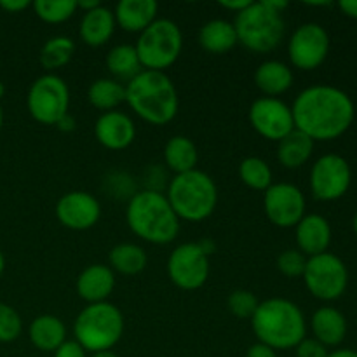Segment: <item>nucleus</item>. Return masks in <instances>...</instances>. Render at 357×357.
I'll use <instances>...</instances> for the list:
<instances>
[{
  "mask_svg": "<svg viewBox=\"0 0 357 357\" xmlns=\"http://www.w3.org/2000/svg\"><path fill=\"white\" fill-rule=\"evenodd\" d=\"M295 129L312 142H331L351 129L356 119V105L340 87L316 84L303 89L291 105Z\"/></svg>",
  "mask_w": 357,
  "mask_h": 357,
  "instance_id": "1",
  "label": "nucleus"
},
{
  "mask_svg": "<svg viewBox=\"0 0 357 357\" xmlns=\"http://www.w3.org/2000/svg\"><path fill=\"white\" fill-rule=\"evenodd\" d=\"M126 103L152 126H166L180 108L178 89L166 72L142 70L126 84Z\"/></svg>",
  "mask_w": 357,
  "mask_h": 357,
  "instance_id": "2",
  "label": "nucleus"
},
{
  "mask_svg": "<svg viewBox=\"0 0 357 357\" xmlns=\"http://www.w3.org/2000/svg\"><path fill=\"white\" fill-rule=\"evenodd\" d=\"M251 328L260 344L278 351L295 349L307 338V321L302 309L288 298H268L260 302L251 317Z\"/></svg>",
  "mask_w": 357,
  "mask_h": 357,
  "instance_id": "3",
  "label": "nucleus"
},
{
  "mask_svg": "<svg viewBox=\"0 0 357 357\" xmlns=\"http://www.w3.org/2000/svg\"><path fill=\"white\" fill-rule=\"evenodd\" d=\"M126 222L136 237L157 246L173 243L180 232V218L167 197L152 188L131 195L126 209Z\"/></svg>",
  "mask_w": 357,
  "mask_h": 357,
  "instance_id": "4",
  "label": "nucleus"
},
{
  "mask_svg": "<svg viewBox=\"0 0 357 357\" xmlns=\"http://www.w3.org/2000/svg\"><path fill=\"white\" fill-rule=\"evenodd\" d=\"M166 197L178 218L197 223L208 220L215 213L218 206V187L209 174L194 169L174 174Z\"/></svg>",
  "mask_w": 357,
  "mask_h": 357,
  "instance_id": "5",
  "label": "nucleus"
},
{
  "mask_svg": "<svg viewBox=\"0 0 357 357\" xmlns=\"http://www.w3.org/2000/svg\"><path fill=\"white\" fill-rule=\"evenodd\" d=\"M124 314L110 302L89 303L73 323V337L86 352L112 351L124 335Z\"/></svg>",
  "mask_w": 357,
  "mask_h": 357,
  "instance_id": "6",
  "label": "nucleus"
},
{
  "mask_svg": "<svg viewBox=\"0 0 357 357\" xmlns=\"http://www.w3.org/2000/svg\"><path fill=\"white\" fill-rule=\"evenodd\" d=\"M234 28L237 44L258 54H267L279 47L286 31L282 14L271 9L265 0L251 2L246 9L236 14Z\"/></svg>",
  "mask_w": 357,
  "mask_h": 357,
  "instance_id": "7",
  "label": "nucleus"
},
{
  "mask_svg": "<svg viewBox=\"0 0 357 357\" xmlns=\"http://www.w3.org/2000/svg\"><path fill=\"white\" fill-rule=\"evenodd\" d=\"M135 49L143 70L164 72L180 58L183 49V33L173 20L157 17L139 33Z\"/></svg>",
  "mask_w": 357,
  "mask_h": 357,
  "instance_id": "8",
  "label": "nucleus"
},
{
  "mask_svg": "<svg viewBox=\"0 0 357 357\" xmlns=\"http://www.w3.org/2000/svg\"><path fill=\"white\" fill-rule=\"evenodd\" d=\"M26 108L33 121L44 126H56L70 114L68 84L54 73H44L28 89Z\"/></svg>",
  "mask_w": 357,
  "mask_h": 357,
  "instance_id": "9",
  "label": "nucleus"
},
{
  "mask_svg": "<svg viewBox=\"0 0 357 357\" xmlns=\"http://www.w3.org/2000/svg\"><path fill=\"white\" fill-rule=\"evenodd\" d=\"M302 278L310 295L321 302H335L342 298L349 286L347 265L330 251L307 258Z\"/></svg>",
  "mask_w": 357,
  "mask_h": 357,
  "instance_id": "10",
  "label": "nucleus"
},
{
  "mask_svg": "<svg viewBox=\"0 0 357 357\" xmlns=\"http://www.w3.org/2000/svg\"><path fill=\"white\" fill-rule=\"evenodd\" d=\"M309 185L317 201H338L347 194L352 185L351 164L338 153H324L310 167Z\"/></svg>",
  "mask_w": 357,
  "mask_h": 357,
  "instance_id": "11",
  "label": "nucleus"
},
{
  "mask_svg": "<svg viewBox=\"0 0 357 357\" xmlns=\"http://www.w3.org/2000/svg\"><path fill=\"white\" fill-rule=\"evenodd\" d=\"M331 49V38L319 23H303L291 33L288 42L289 61L295 68L310 72L326 61Z\"/></svg>",
  "mask_w": 357,
  "mask_h": 357,
  "instance_id": "12",
  "label": "nucleus"
},
{
  "mask_svg": "<svg viewBox=\"0 0 357 357\" xmlns=\"http://www.w3.org/2000/svg\"><path fill=\"white\" fill-rule=\"evenodd\" d=\"M167 275L176 288L195 291L209 278V257L199 243H183L171 251L167 258Z\"/></svg>",
  "mask_w": 357,
  "mask_h": 357,
  "instance_id": "13",
  "label": "nucleus"
},
{
  "mask_svg": "<svg viewBox=\"0 0 357 357\" xmlns=\"http://www.w3.org/2000/svg\"><path fill=\"white\" fill-rule=\"evenodd\" d=\"M264 209L272 225L293 229L305 216V195L293 183H272L265 190Z\"/></svg>",
  "mask_w": 357,
  "mask_h": 357,
  "instance_id": "14",
  "label": "nucleus"
},
{
  "mask_svg": "<svg viewBox=\"0 0 357 357\" xmlns=\"http://www.w3.org/2000/svg\"><path fill=\"white\" fill-rule=\"evenodd\" d=\"M250 124L261 138L281 142L284 136L295 131L291 107L279 98H258L248 112Z\"/></svg>",
  "mask_w": 357,
  "mask_h": 357,
  "instance_id": "15",
  "label": "nucleus"
},
{
  "mask_svg": "<svg viewBox=\"0 0 357 357\" xmlns=\"http://www.w3.org/2000/svg\"><path fill=\"white\" fill-rule=\"evenodd\" d=\"M101 204L93 194L84 190L66 192L56 202V218L63 227L75 232L89 230L100 222Z\"/></svg>",
  "mask_w": 357,
  "mask_h": 357,
  "instance_id": "16",
  "label": "nucleus"
},
{
  "mask_svg": "<svg viewBox=\"0 0 357 357\" xmlns=\"http://www.w3.org/2000/svg\"><path fill=\"white\" fill-rule=\"evenodd\" d=\"M94 136L107 150H126L136 138V126L128 114L121 110L105 112L94 124Z\"/></svg>",
  "mask_w": 357,
  "mask_h": 357,
  "instance_id": "17",
  "label": "nucleus"
},
{
  "mask_svg": "<svg viewBox=\"0 0 357 357\" xmlns=\"http://www.w3.org/2000/svg\"><path fill=\"white\" fill-rule=\"evenodd\" d=\"M296 250L302 251L307 258L317 257V255L326 253L331 244L333 230L330 222L323 215H305L295 227Z\"/></svg>",
  "mask_w": 357,
  "mask_h": 357,
  "instance_id": "18",
  "label": "nucleus"
},
{
  "mask_svg": "<svg viewBox=\"0 0 357 357\" xmlns=\"http://www.w3.org/2000/svg\"><path fill=\"white\" fill-rule=\"evenodd\" d=\"M115 288V272L108 265L94 264L87 265L79 274L75 289L79 298L89 303L107 302Z\"/></svg>",
  "mask_w": 357,
  "mask_h": 357,
  "instance_id": "19",
  "label": "nucleus"
},
{
  "mask_svg": "<svg viewBox=\"0 0 357 357\" xmlns=\"http://www.w3.org/2000/svg\"><path fill=\"white\" fill-rule=\"evenodd\" d=\"M159 3L155 0H121L115 6V23L129 33H142L157 20Z\"/></svg>",
  "mask_w": 357,
  "mask_h": 357,
  "instance_id": "20",
  "label": "nucleus"
},
{
  "mask_svg": "<svg viewBox=\"0 0 357 357\" xmlns=\"http://www.w3.org/2000/svg\"><path fill=\"white\" fill-rule=\"evenodd\" d=\"M310 330L324 347H338L347 337V319L335 307H321L312 314Z\"/></svg>",
  "mask_w": 357,
  "mask_h": 357,
  "instance_id": "21",
  "label": "nucleus"
},
{
  "mask_svg": "<svg viewBox=\"0 0 357 357\" xmlns=\"http://www.w3.org/2000/svg\"><path fill=\"white\" fill-rule=\"evenodd\" d=\"M115 26H117V23H115L114 10L110 7L98 6L96 9L82 14L79 35L84 44L89 45V47H101L110 40Z\"/></svg>",
  "mask_w": 357,
  "mask_h": 357,
  "instance_id": "22",
  "label": "nucleus"
},
{
  "mask_svg": "<svg viewBox=\"0 0 357 357\" xmlns=\"http://www.w3.org/2000/svg\"><path fill=\"white\" fill-rule=\"evenodd\" d=\"M293 70L278 59H267L255 70V84L267 98H278L293 86Z\"/></svg>",
  "mask_w": 357,
  "mask_h": 357,
  "instance_id": "23",
  "label": "nucleus"
},
{
  "mask_svg": "<svg viewBox=\"0 0 357 357\" xmlns=\"http://www.w3.org/2000/svg\"><path fill=\"white\" fill-rule=\"evenodd\" d=\"M31 345L42 352H54L63 342H66V328L59 317L52 314H42L35 317L28 328Z\"/></svg>",
  "mask_w": 357,
  "mask_h": 357,
  "instance_id": "24",
  "label": "nucleus"
},
{
  "mask_svg": "<svg viewBox=\"0 0 357 357\" xmlns=\"http://www.w3.org/2000/svg\"><path fill=\"white\" fill-rule=\"evenodd\" d=\"M278 143L279 164L286 169H298V167L305 166L309 162L314 153V143L316 142H312L309 136L295 129Z\"/></svg>",
  "mask_w": 357,
  "mask_h": 357,
  "instance_id": "25",
  "label": "nucleus"
},
{
  "mask_svg": "<svg viewBox=\"0 0 357 357\" xmlns=\"http://www.w3.org/2000/svg\"><path fill=\"white\" fill-rule=\"evenodd\" d=\"M199 44L211 54H225L237 45L234 23L227 20H211L202 24L199 31Z\"/></svg>",
  "mask_w": 357,
  "mask_h": 357,
  "instance_id": "26",
  "label": "nucleus"
},
{
  "mask_svg": "<svg viewBox=\"0 0 357 357\" xmlns=\"http://www.w3.org/2000/svg\"><path fill=\"white\" fill-rule=\"evenodd\" d=\"M199 152L195 143L188 136L178 135L167 139L164 145V162L174 174L194 171L197 166Z\"/></svg>",
  "mask_w": 357,
  "mask_h": 357,
  "instance_id": "27",
  "label": "nucleus"
},
{
  "mask_svg": "<svg viewBox=\"0 0 357 357\" xmlns=\"http://www.w3.org/2000/svg\"><path fill=\"white\" fill-rule=\"evenodd\" d=\"M108 261L114 272L122 275H136L143 272L149 264V255L142 246L132 243H121L108 253Z\"/></svg>",
  "mask_w": 357,
  "mask_h": 357,
  "instance_id": "28",
  "label": "nucleus"
},
{
  "mask_svg": "<svg viewBox=\"0 0 357 357\" xmlns=\"http://www.w3.org/2000/svg\"><path fill=\"white\" fill-rule=\"evenodd\" d=\"M87 100L94 108L105 112L117 110V107L126 101V84L117 79H98L87 89Z\"/></svg>",
  "mask_w": 357,
  "mask_h": 357,
  "instance_id": "29",
  "label": "nucleus"
},
{
  "mask_svg": "<svg viewBox=\"0 0 357 357\" xmlns=\"http://www.w3.org/2000/svg\"><path fill=\"white\" fill-rule=\"evenodd\" d=\"M107 68L112 75L117 77V80H126L129 82L135 79L139 72L143 70L142 63H139L138 52H136L135 45L131 44H119L112 47L107 54Z\"/></svg>",
  "mask_w": 357,
  "mask_h": 357,
  "instance_id": "30",
  "label": "nucleus"
},
{
  "mask_svg": "<svg viewBox=\"0 0 357 357\" xmlns=\"http://www.w3.org/2000/svg\"><path fill=\"white\" fill-rule=\"evenodd\" d=\"M73 54H75V42L70 37H52L42 45L40 54H38V61L45 70L52 72V70L63 68L72 61Z\"/></svg>",
  "mask_w": 357,
  "mask_h": 357,
  "instance_id": "31",
  "label": "nucleus"
},
{
  "mask_svg": "<svg viewBox=\"0 0 357 357\" xmlns=\"http://www.w3.org/2000/svg\"><path fill=\"white\" fill-rule=\"evenodd\" d=\"M239 178L248 188L257 192H265L274 183V176H272V169L268 162L257 155L246 157L241 162Z\"/></svg>",
  "mask_w": 357,
  "mask_h": 357,
  "instance_id": "32",
  "label": "nucleus"
},
{
  "mask_svg": "<svg viewBox=\"0 0 357 357\" xmlns=\"http://www.w3.org/2000/svg\"><path fill=\"white\" fill-rule=\"evenodd\" d=\"M31 9L44 23L59 24L77 13V0H35Z\"/></svg>",
  "mask_w": 357,
  "mask_h": 357,
  "instance_id": "33",
  "label": "nucleus"
},
{
  "mask_svg": "<svg viewBox=\"0 0 357 357\" xmlns=\"http://www.w3.org/2000/svg\"><path fill=\"white\" fill-rule=\"evenodd\" d=\"M258 305L260 302H258L257 295L248 289H236L227 298V307H229L230 314L239 319H251L257 312Z\"/></svg>",
  "mask_w": 357,
  "mask_h": 357,
  "instance_id": "34",
  "label": "nucleus"
},
{
  "mask_svg": "<svg viewBox=\"0 0 357 357\" xmlns=\"http://www.w3.org/2000/svg\"><path fill=\"white\" fill-rule=\"evenodd\" d=\"M23 331V321L17 310L9 303L0 302V344H10L17 340Z\"/></svg>",
  "mask_w": 357,
  "mask_h": 357,
  "instance_id": "35",
  "label": "nucleus"
},
{
  "mask_svg": "<svg viewBox=\"0 0 357 357\" xmlns=\"http://www.w3.org/2000/svg\"><path fill=\"white\" fill-rule=\"evenodd\" d=\"M307 267V257L298 251L296 248H291V250H284L278 257V268L282 275L289 279L302 278L303 272H305Z\"/></svg>",
  "mask_w": 357,
  "mask_h": 357,
  "instance_id": "36",
  "label": "nucleus"
},
{
  "mask_svg": "<svg viewBox=\"0 0 357 357\" xmlns=\"http://www.w3.org/2000/svg\"><path fill=\"white\" fill-rule=\"evenodd\" d=\"M296 357H328V347H324L316 338H303L295 347Z\"/></svg>",
  "mask_w": 357,
  "mask_h": 357,
  "instance_id": "37",
  "label": "nucleus"
},
{
  "mask_svg": "<svg viewBox=\"0 0 357 357\" xmlns=\"http://www.w3.org/2000/svg\"><path fill=\"white\" fill-rule=\"evenodd\" d=\"M52 357H87L86 351L82 349V345L77 344L75 340H66L52 352Z\"/></svg>",
  "mask_w": 357,
  "mask_h": 357,
  "instance_id": "38",
  "label": "nucleus"
},
{
  "mask_svg": "<svg viewBox=\"0 0 357 357\" xmlns=\"http://www.w3.org/2000/svg\"><path fill=\"white\" fill-rule=\"evenodd\" d=\"M28 7H31L30 0H0V9L9 14H17Z\"/></svg>",
  "mask_w": 357,
  "mask_h": 357,
  "instance_id": "39",
  "label": "nucleus"
},
{
  "mask_svg": "<svg viewBox=\"0 0 357 357\" xmlns=\"http://www.w3.org/2000/svg\"><path fill=\"white\" fill-rule=\"evenodd\" d=\"M246 357H278V352L272 347H268V345L257 342V344H253L248 349Z\"/></svg>",
  "mask_w": 357,
  "mask_h": 357,
  "instance_id": "40",
  "label": "nucleus"
},
{
  "mask_svg": "<svg viewBox=\"0 0 357 357\" xmlns=\"http://www.w3.org/2000/svg\"><path fill=\"white\" fill-rule=\"evenodd\" d=\"M251 2H253V0H220L218 6L227 10H232L234 14H239L241 10L246 9Z\"/></svg>",
  "mask_w": 357,
  "mask_h": 357,
  "instance_id": "41",
  "label": "nucleus"
},
{
  "mask_svg": "<svg viewBox=\"0 0 357 357\" xmlns=\"http://www.w3.org/2000/svg\"><path fill=\"white\" fill-rule=\"evenodd\" d=\"M338 7H340V10L345 16L357 20V0H340Z\"/></svg>",
  "mask_w": 357,
  "mask_h": 357,
  "instance_id": "42",
  "label": "nucleus"
},
{
  "mask_svg": "<svg viewBox=\"0 0 357 357\" xmlns=\"http://www.w3.org/2000/svg\"><path fill=\"white\" fill-rule=\"evenodd\" d=\"M75 126H77L75 119H73L70 114H66L65 117H63L61 121H59L58 124H56V128H58L59 131H63V132H72L73 129H75Z\"/></svg>",
  "mask_w": 357,
  "mask_h": 357,
  "instance_id": "43",
  "label": "nucleus"
},
{
  "mask_svg": "<svg viewBox=\"0 0 357 357\" xmlns=\"http://www.w3.org/2000/svg\"><path fill=\"white\" fill-rule=\"evenodd\" d=\"M98 6H101L100 0H77V9H80L82 13H89Z\"/></svg>",
  "mask_w": 357,
  "mask_h": 357,
  "instance_id": "44",
  "label": "nucleus"
},
{
  "mask_svg": "<svg viewBox=\"0 0 357 357\" xmlns=\"http://www.w3.org/2000/svg\"><path fill=\"white\" fill-rule=\"evenodd\" d=\"M328 357H357V351L354 349H337V351L330 352Z\"/></svg>",
  "mask_w": 357,
  "mask_h": 357,
  "instance_id": "45",
  "label": "nucleus"
},
{
  "mask_svg": "<svg viewBox=\"0 0 357 357\" xmlns=\"http://www.w3.org/2000/svg\"><path fill=\"white\" fill-rule=\"evenodd\" d=\"M199 246H201V250L204 251L206 255H211L213 251H215V248H216V244H215V241H211V239H204V241H201V243H199Z\"/></svg>",
  "mask_w": 357,
  "mask_h": 357,
  "instance_id": "46",
  "label": "nucleus"
},
{
  "mask_svg": "<svg viewBox=\"0 0 357 357\" xmlns=\"http://www.w3.org/2000/svg\"><path fill=\"white\" fill-rule=\"evenodd\" d=\"M91 357H119V356L112 351H105V352H96V354H93Z\"/></svg>",
  "mask_w": 357,
  "mask_h": 357,
  "instance_id": "47",
  "label": "nucleus"
},
{
  "mask_svg": "<svg viewBox=\"0 0 357 357\" xmlns=\"http://www.w3.org/2000/svg\"><path fill=\"white\" fill-rule=\"evenodd\" d=\"M305 3L310 7H330L331 6L330 0H326V2H305Z\"/></svg>",
  "mask_w": 357,
  "mask_h": 357,
  "instance_id": "48",
  "label": "nucleus"
},
{
  "mask_svg": "<svg viewBox=\"0 0 357 357\" xmlns=\"http://www.w3.org/2000/svg\"><path fill=\"white\" fill-rule=\"evenodd\" d=\"M3 271H6V257H3L2 250H0V275L3 274Z\"/></svg>",
  "mask_w": 357,
  "mask_h": 357,
  "instance_id": "49",
  "label": "nucleus"
},
{
  "mask_svg": "<svg viewBox=\"0 0 357 357\" xmlns=\"http://www.w3.org/2000/svg\"><path fill=\"white\" fill-rule=\"evenodd\" d=\"M352 230H354V234L357 236V213L354 215V218H352Z\"/></svg>",
  "mask_w": 357,
  "mask_h": 357,
  "instance_id": "50",
  "label": "nucleus"
},
{
  "mask_svg": "<svg viewBox=\"0 0 357 357\" xmlns=\"http://www.w3.org/2000/svg\"><path fill=\"white\" fill-rule=\"evenodd\" d=\"M2 126H3V110H2V105H0V131H2Z\"/></svg>",
  "mask_w": 357,
  "mask_h": 357,
  "instance_id": "51",
  "label": "nucleus"
},
{
  "mask_svg": "<svg viewBox=\"0 0 357 357\" xmlns=\"http://www.w3.org/2000/svg\"><path fill=\"white\" fill-rule=\"evenodd\" d=\"M3 94H6V86H3V82H0V100L3 98Z\"/></svg>",
  "mask_w": 357,
  "mask_h": 357,
  "instance_id": "52",
  "label": "nucleus"
}]
</instances>
